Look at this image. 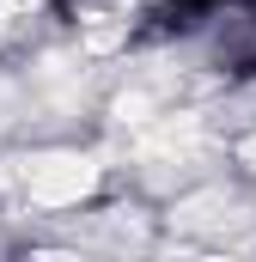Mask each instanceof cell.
Masks as SVG:
<instances>
[{"mask_svg": "<svg viewBox=\"0 0 256 262\" xmlns=\"http://www.w3.org/2000/svg\"><path fill=\"white\" fill-rule=\"evenodd\" d=\"M25 189H31V201H43V207H67V201H79L92 189V165L86 159H43V165H31Z\"/></svg>", "mask_w": 256, "mask_h": 262, "instance_id": "1", "label": "cell"}]
</instances>
